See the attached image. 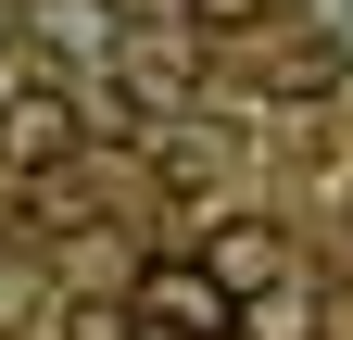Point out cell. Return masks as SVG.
<instances>
[{
    "mask_svg": "<svg viewBox=\"0 0 353 340\" xmlns=\"http://www.w3.org/2000/svg\"><path fill=\"white\" fill-rule=\"evenodd\" d=\"M190 13H202V25H252L265 0H190Z\"/></svg>",
    "mask_w": 353,
    "mask_h": 340,
    "instance_id": "4",
    "label": "cell"
},
{
    "mask_svg": "<svg viewBox=\"0 0 353 340\" xmlns=\"http://www.w3.org/2000/svg\"><path fill=\"white\" fill-rule=\"evenodd\" d=\"M0 38H13V13H0Z\"/></svg>",
    "mask_w": 353,
    "mask_h": 340,
    "instance_id": "5",
    "label": "cell"
},
{
    "mask_svg": "<svg viewBox=\"0 0 353 340\" xmlns=\"http://www.w3.org/2000/svg\"><path fill=\"white\" fill-rule=\"evenodd\" d=\"M139 328H152V340H240V303H228L202 265H152V277H139Z\"/></svg>",
    "mask_w": 353,
    "mask_h": 340,
    "instance_id": "1",
    "label": "cell"
},
{
    "mask_svg": "<svg viewBox=\"0 0 353 340\" xmlns=\"http://www.w3.org/2000/svg\"><path fill=\"white\" fill-rule=\"evenodd\" d=\"M202 277L228 290V303H252V290H278V277H290V240L265 227V215H228V227L202 240Z\"/></svg>",
    "mask_w": 353,
    "mask_h": 340,
    "instance_id": "2",
    "label": "cell"
},
{
    "mask_svg": "<svg viewBox=\"0 0 353 340\" xmlns=\"http://www.w3.org/2000/svg\"><path fill=\"white\" fill-rule=\"evenodd\" d=\"M76 139H88V126H76L63 89H13V101H0V164H63Z\"/></svg>",
    "mask_w": 353,
    "mask_h": 340,
    "instance_id": "3",
    "label": "cell"
}]
</instances>
